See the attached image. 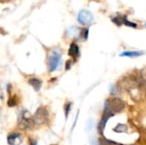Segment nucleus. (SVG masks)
<instances>
[{"mask_svg":"<svg viewBox=\"0 0 146 145\" xmlns=\"http://www.w3.org/2000/svg\"><path fill=\"white\" fill-rule=\"evenodd\" d=\"M28 83L30 85L33 86V88L36 91H38L41 88V85H42V81L39 80L37 78H31L28 79Z\"/></svg>","mask_w":146,"mask_h":145,"instance_id":"10","label":"nucleus"},{"mask_svg":"<svg viewBox=\"0 0 146 145\" xmlns=\"http://www.w3.org/2000/svg\"><path fill=\"white\" fill-rule=\"evenodd\" d=\"M79 54H80L79 46L77 45V44L72 43L68 49V56H70L73 58H76V57H78Z\"/></svg>","mask_w":146,"mask_h":145,"instance_id":"8","label":"nucleus"},{"mask_svg":"<svg viewBox=\"0 0 146 145\" xmlns=\"http://www.w3.org/2000/svg\"><path fill=\"white\" fill-rule=\"evenodd\" d=\"M77 19H78V21L81 25L87 26V25H90L94 21V16L90 11L86 9H83L79 13Z\"/></svg>","mask_w":146,"mask_h":145,"instance_id":"6","label":"nucleus"},{"mask_svg":"<svg viewBox=\"0 0 146 145\" xmlns=\"http://www.w3.org/2000/svg\"><path fill=\"white\" fill-rule=\"evenodd\" d=\"M17 126L21 130L24 131L32 129L35 126L33 121V116H32L27 110H22L18 116Z\"/></svg>","mask_w":146,"mask_h":145,"instance_id":"3","label":"nucleus"},{"mask_svg":"<svg viewBox=\"0 0 146 145\" xmlns=\"http://www.w3.org/2000/svg\"><path fill=\"white\" fill-rule=\"evenodd\" d=\"M127 126L125 124H118L115 128H114V132H118V133H121V132H127Z\"/></svg>","mask_w":146,"mask_h":145,"instance_id":"11","label":"nucleus"},{"mask_svg":"<svg viewBox=\"0 0 146 145\" xmlns=\"http://www.w3.org/2000/svg\"><path fill=\"white\" fill-rule=\"evenodd\" d=\"M122 87L127 91L130 95L131 98L134 102H139L143 100L145 92H144V85L139 78H137L133 75H130L123 79Z\"/></svg>","mask_w":146,"mask_h":145,"instance_id":"1","label":"nucleus"},{"mask_svg":"<svg viewBox=\"0 0 146 145\" xmlns=\"http://www.w3.org/2000/svg\"><path fill=\"white\" fill-rule=\"evenodd\" d=\"M17 103H18V99H17V97L16 96L11 97L9 99V101H8V105L9 107H14V106L17 105Z\"/></svg>","mask_w":146,"mask_h":145,"instance_id":"14","label":"nucleus"},{"mask_svg":"<svg viewBox=\"0 0 146 145\" xmlns=\"http://www.w3.org/2000/svg\"><path fill=\"white\" fill-rule=\"evenodd\" d=\"M80 32L77 27H72L68 31V34L69 37H77L79 35Z\"/></svg>","mask_w":146,"mask_h":145,"instance_id":"13","label":"nucleus"},{"mask_svg":"<svg viewBox=\"0 0 146 145\" xmlns=\"http://www.w3.org/2000/svg\"><path fill=\"white\" fill-rule=\"evenodd\" d=\"M61 54L57 50H52L48 57V68L50 72H54L57 69L61 63Z\"/></svg>","mask_w":146,"mask_h":145,"instance_id":"5","label":"nucleus"},{"mask_svg":"<svg viewBox=\"0 0 146 145\" xmlns=\"http://www.w3.org/2000/svg\"><path fill=\"white\" fill-rule=\"evenodd\" d=\"M122 21H123V23L126 25V26H132V27H137V24H135V23H133V22H131V21H127V19L126 18V17H124V19H122Z\"/></svg>","mask_w":146,"mask_h":145,"instance_id":"16","label":"nucleus"},{"mask_svg":"<svg viewBox=\"0 0 146 145\" xmlns=\"http://www.w3.org/2000/svg\"><path fill=\"white\" fill-rule=\"evenodd\" d=\"M110 93H111L112 95H116V94H118V91H117V89H116L114 85H112V86H111Z\"/></svg>","mask_w":146,"mask_h":145,"instance_id":"18","label":"nucleus"},{"mask_svg":"<svg viewBox=\"0 0 146 145\" xmlns=\"http://www.w3.org/2000/svg\"><path fill=\"white\" fill-rule=\"evenodd\" d=\"M64 109H65V116H66V118H67L68 115V114H69V112H70V109H71V103H68L65 105Z\"/></svg>","mask_w":146,"mask_h":145,"instance_id":"17","label":"nucleus"},{"mask_svg":"<svg viewBox=\"0 0 146 145\" xmlns=\"http://www.w3.org/2000/svg\"><path fill=\"white\" fill-rule=\"evenodd\" d=\"M139 79L143 84V85L146 87V68H143L141 71H140V73H139Z\"/></svg>","mask_w":146,"mask_h":145,"instance_id":"12","label":"nucleus"},{"mask_svg":"<svg viewBox=\"0 0 146 145\" xmlns=\"http://www.w3.org/2000/svg\"><path fill=\"white\" fill-rule=\"evenodd\" d=\"M7 141L9 145H19L22 142V136L17 132L11 133L8 136Z\"/></svg>","mask_w":146,"mask_h":145,"instance_id":"7","label":"nucleus"},{"mask_svg":"<svg viewBox=\"0 0 146 145\" xmlns=\"http://www.w3.org/2000/svg\"><path fill=\"white\" fill-rule=\"evenodd\" d=\"M70 62H67V64H66V70H68L69 68H70V67H71V64H70Z\"/></svg>","mask_w":146,"mask_h":145,"instance_id":"19","label":"nucleus"},{"mask_svg":"<svg viewBox=\"0 0 146 145\" xmlns=\"http://www.w3.org/2000/svg\"><path fill=\"white\" fill-rule=\"evenodd\" d=\"M144 55L143 51H133V50H127L124 51L120 54V56L123 57H139Z\"/></svg>","mask_w":146,"mask_h":145,"instance_id":"9","label":"nucleus"},{"mask_svg":"<svg viewBox=\"0 0 146 145\" xmlns=\"http://www.w3.org/2000/svg\"><path fill=\"white\" fill-rule=\"evenodd\" d=\"M124 108H125L124 103L121 99L116 98V97L113 99H109L105 102L102 120L100 121L99 127H98L99 132L101 133H103L109 119H110L115 114L121 112Z\"/></svg>","mask_w":146,"mask_h":145,"instance_id":"2","label":"nucleus"},{"mask_svg":"<svg viewBox=\"0 0 146 145\" xmlns=\"http://www.w3.org/2000/svg\"><path fill=\"white\" fill-rule=\"evenodd\" d=\"M3 2H6V1H9V0H2Z\"/></svg>","mask_w":146,"mask_h":145,"instance_id":"20","label":"nucleus"},{"mask_svg":"<svg viewBox=\"0 0 146 145\" xmlns=\"http://www.w3.org/2000/svg\"><path fill=\"white\" fill-rule=\"evenodd\" d=\"M49 119L48 110L44 107H39L33 115V121L35 126H43L47 123Z\"/></svg>","mask_w":146,"mask_h":145,"instance_id":"4","label":"nucleus"},{"mask_svg":"<svg viewBox=\"0 0 146 145\" xmlns=\"http://www.w3.org/2000/svg\"><path fill=\"white\" fill-rule=\"evenodd\" d=\"M93 126H94V122H93V120L90 119V120L87 121L86 125V132H91V131L92 130Z\"/></svg>","mask_w":146,"mask_h":145,"instance_id":"15","label":"nucleus"}]
</instances>
